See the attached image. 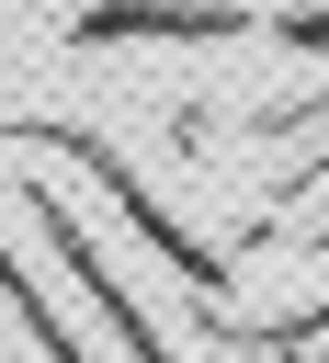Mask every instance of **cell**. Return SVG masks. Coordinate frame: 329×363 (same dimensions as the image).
Listing matches in <instances>:
<instances>
[{"label":"cell","mask_w":329,"mask_h":363,"mask_svg":"<svg viewBox=\"0 0 329 363\" xmlns=\"http://www.w3.org/2000/svg\"><path fill=\"white\" fill-rule=\"evenodd\" d=\"M113 34H136V45H238L250 11H227V0H102V11H79V45H113Z\"/></svg>","instance_id":"obj_1"},{"label":"cell","mask_w":329,"mask_h":363,"mask_svg":"<svg viewBox=\"0 0 329 363\" xmlns=\"http://www.w3.org/2000/svg\"><path fill=\"white\" fill-rule=\"evenodd\" d=\"M284 45H329V11H284Z\"/></svg>","instance_id":"obj_2"}]
</instances>
